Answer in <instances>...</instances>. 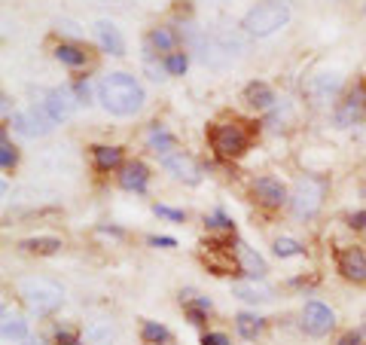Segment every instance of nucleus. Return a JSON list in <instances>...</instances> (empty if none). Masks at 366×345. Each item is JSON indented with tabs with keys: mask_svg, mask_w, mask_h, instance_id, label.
<instances>
[{
	"mask_svg": "<svg viewBox=\"0 0 366 345\" xmlns=\"http://www.w3.org/2000/svg\"><path fill=\"white\" fill-rule=\"evenodd\" d=\"M208 226H211V229H232V224H229V220L223 217V214H217V217H211V220H208Z\"/></svg>",
	"mask_w": 366,
	"mask_h": 345,
	"instance_id": "obj_33",
	"label": "nucleus"
},
{
	"mask_svg": "<svg viewBox=\"0 0 366 345\" xmlns=\"http://www.w3.org/2000/svg\"><path fill=\"white\" fill-rule=\"evenodd\" d=\"M254 193L259 196V202L269 205V208H278V205H284V202H287V190H284V183L274 180V178H259V180L254 183Z\"/></svg>",
	"mask_w": 366,
	"mask_h": 345,
	"instance_id": "obj_13",
	"label": "nucleus"
},
{
	"mask_svg": "<svg viewBox=\"0 0 366 345\" xmlns=\"http://www.w3.org/2000/svg\"><path fill=\"white\" fill-rule=\"evenodd\" d=\"M55 342H58V345H80V342H76V336H73V333H67V330H58Z\"/></svg>",
	"mask_w": 366,
	"mask_h": 345,
	"instance_id": "obj_34",
	"label": "nucleus"
},
{
	"mask_svg": "<svg viewBox=\"0 0 366 345\" xmlns=\"http://www.w3.org/2000/svg\"><path fill=\"white\" fill-rule=\"evenodd\" d=\"M12 126H15V132L25 135V137H46L52 132V119L46 117V110H37V107H34V110L15 113Z\"/></svg>",
	"mask_w": 366,
	"mask_h": 345,
	"instance_id": "obj_9",
	"label": "nucleus"
},
{
	"mask_svg": "<svg viewBox=\"0 0 366 345\" xmlns=\"http://www.w3.org/2000/svg\"><path fill=\"white\" fill-rule=\"evenodd\" d=\"M152 244H162V248H174V239H168V235H162V239H159V235H156V239H150Z\"/></svg>",
	"mask_w": 366,
	"mask_h": 345,
	"instance_id": "obj_37",
	"label": "nucleus"
},
{
	"mask_svg": "<svg viewBox=\"0 0 366 345\" xmlns=\"http://www.w3.org/2000/svg\"><path fill=\"white\" fill-rule=\"evenodd\" d=\"M186 65H189V58L183 56V52H171V56L165 58V71L174 74V76H180L183 71H186Z\"/></svg>",
	"mask_w": 366,
	"mask_h": 345,
	"instance_id": "obj_29",
	"label": "nucleus"
},
{
	"mask_svg": "<svg viewBox=\"0 0 366 345\" xmlns=\"http://www.w3.org/2000/svg\"><path fill=\"white\" fill-rule=\"evenodd\" d=\"M119 183L125 190H134V193H141V190L147 187V165H141V162L125 165V168H122V174H119Z\"/></svg>",
	"mask_w": 366,
	"mask_h": 345,
	"instance_id": "obj_18",
	"label": "nucleus"
},
{
	"mask_svg": "<svg viewBox=\"0 0 366 345\" xmlns=\"http://www.w3.org/2000/svg\"><path fill=\"white\" fill-rule=\"evenodd\" d=\"M95 34H98V40H101L104 52H110V56H125V37H122V31L113 25V22L101 19L95 25Z\"/></svg>",
	"mask_w": 366,
	"mask_h": 345,
	"instance_id": "obj_11",
	"label": "nucleus"
},
{
	"mask_svg": "<svg viewBox=\"0 0 366 345\" xmlns=\"http://www.w3.org/2000/svg\"><path fill=\"white\" fill-rule=\"evenodd\" d=\"M19 296L25 300V305L34 312V315H49V312H55L61 305V300H64V290H61L55 281L40 278V275H31V278L19 281Z\"/></svg>",
	"mask_w": 366,
	"mask_h": 345,
	"instance_id": "obj_4",
	"label": "nucleus"
},
{
	"mask_svg": "<svg viewBox=\"0 0 366 345\" xmlns=\"http://www.w3.org/2000/svg\"><path fill=\"white\" fill-rule=\"evenodd\" d=\"M247 128L241 122H223V126H214L211 128V144L214 150L220 153L223 159H235L247 150Z\"/></svg>",
	"mask_w": 366,
	"mask_h": 345,
	"instance_id": "obj_5",
	"label": "nucleus"
},
{
	"mask_svg": "<svg viewBox=\"0 0 366 345\" xmlns=\"http://www.w3.org/2000/svg\"><path fill=\"white\" fill-rule=\"evenodd\" d=\"M333 324H336V315L330 312V305H324V303H317V300L305 303L302 327H305V333H308V336H326V333L333 330Z\"/></svg>",
	"mask_w": 366,
	"mask_h": 345,
	"instance_id": "obj_7",
	"label": "nucleus"
},
{
	"mask_svg": "<svg viewBox=\"0 0 366 345\" xmlns=\"http://www.w3.org/2000/svg\"><path fill=\"white\" fill-rule=\"evenodd\" d=\"M232 296H238V300H244V303H269L272 300V287L263 285L259 278H247V281L232 285Z\"/></svg>",
	"mask_w": 366,
	"mask_h": 345,
	"instance_id": "obj_14",
	"label": "nucleus"
},
{
	"mask_svg": "<svg viewBox=\"0 0 366 345\" xmlns=\"http://www.w3.org/2000/svg\"><path fill=\"white\" fill-rule=\"evenodd\" d=\"M308 89L315 98H320V101H330L336 92L342 89V74L339 71H320V74L311 76Z\"/></svg>",
	"mask_w": 366,
	"mask_h": 345,
	"instance_id": "obj_12",
	"label": "nucleus"
},
{
	"mask_svg": "<svg viewBox=\"0 0 366 345\" xmlns=\"http://www.w3.org/2000/svg\"><path fill=\"white\" fill-rule=\"evenodd\" d=\"M92 156H95V165L101 168V171H110V168L122 165V150L119 147H95L92 150Z\"/></svg>",
	"mask_w": 366,
	"mask_h": 345,
	"instance_id": "obj_20",
	"label": "nucleus"
},
{
	"mask_svg": "<svg viewBox=\"0 0 366 345\" xmlns=\"http://www.w3.org/2000/svg\"><path fill=\"white\" fill-rule=\"evenodd\" d=\"M19 248L31 251V254H55V251L61 248V242L52 239V235H46V239H25Z\"/></svg>",
	"mask_w": 366,
	"mask_h": 345,
	"instance_id": "obj_23",
	"label": "nucleus"
},
{
	"mask_svg": "<svg viewBox=\"0 0 366 345\" xmlns=\"http://www.w3.org/2000/svg\"><path fill=\"white\" fill-rule=\"evenodd\" d=\"M339 272L348 281H366V254L360 248H345L339 251Z\"/></svg>",
	"mask_w": 366,
	"mask_h": 345,
	"instance_id": "obj_10",
	"label": "nucleus"
},
{
	"mask_svg": "<svg viewBox=\"0 0 366 345\" xmlns=\"http://www.w3.org/2000/svg\"><path fill=\"white\" fill-rule=\"evenodd\" d=\"M351 226H357V229H363V226H366V211H360V214H354V217H351Z\"/></svg>",
	"mask_w": 366,
	"mask_h": 345,
	"instance_id": "obj_36",
	"label": "nucleus"
},
{
	"mask_svg": "<svg viewBox=\"0 0 366 345\" xmlns=\"http://www.w3.org/2000/svg\"><path fill=\"white\" fill-rule=\"evenodd\" d=\"M25 345H46V342H43V339H28Z\"/></svg>",
	"mask_w": 366,
	"mask_h": 345,
	"instance_id": "obj_39",
	"label": "nucleus"
},
{
	"mask_svg": "<svg viewBox=\"0 0 366 345\" xmlns=\"http://www.w3.org/2000/svg\"><path fill=\"white\" fill-rule=\"evenodd\" d=\"M235 327H238V333L244 336V339H254V336L259 333V327H263V321H259L256 315H238L235 318Z\"/></svg>",
	"mask_w": 366,
	"mask_h": 345,
	"instance_id": "obj_27",
	"label": "nucleus"
},
{
	"mask_svg": "<svg viewBox=\"0 0 366 345\" xmlns=\"http://www.w3.org/2000/svg\"><path fill=\"white\" fill-rule=\"evenodd\" d=\"M150 147L156 150V153H162V156H171V150H174V137L165 132V128H152L150 132Z\"/></svg>",
	"mask_w": 366,
	"mask_h": 345,
	"instance_id": "obj_25",
	"label": "nucleus"
},
{
	"mask_svg": "<svg viewBox=\"0 0 366 345\" xmlns=\"http://www.w3.org/2000/svg\"><path fill=\"white\" fill-rule=\"evenodd\" d=\"M162 162H165V168L174 174V178H180L186 183H198V168H195V162L189 156H183V153H171V156H165Z\"/></svg>",
	"mask_w": 366,
	"mask_h": 345,
	"instance_id": "obj_15",
	"label": "nucleus"
},
{
	"mask_svg": "<svg viewBox=\"0 0 366 345\" xmlns=\"http://www.w3.org/2000/svg\"><path fill=\"white\" fill-rule=\"evenodd\" d=\"M141 333H143V342H150V345H165V342H171V333H168V327L156 324V321H143Z\"/></svg>",
	"mask_w": 366,
	"mask_h": 345,
	"instance_id": "obj_22",
	"label": "nucleus"
},
{
	"mask_svg": "<svg viewBox=\"0 0 366 345\" xmlns=\"http://www.w3.org/2000/svg\"><path fill=\"white\" fill-rule=\"evenodd\" d=\"M274 254L278 257H296V254H302V244L293 242V239H278L274 242Z\"/></svg>",
	"mask_w": 366,
	"mask_h": 345,
	"instance_id": "obj_30",
	"label": "nucleus"
},
{
	"mask_svg": "<svg viewBox=\"0 0 366 345\" xmlns=\"http://www.w3.org/2000/svg\"><path fill=\"white\" fill-rule=\"evenodd\" d=\"M55 58L61 61V65H71V67L86 65V52H82L80 46H67V43H61L55 49Z\"/></svg>",
	"mask_w": 366,
	"mask_h": 345,
	"instance_id": "obj_24",
	"label": "nucleus"
},
{
	"mask_svg": "<svg viewBox=\"0 0 366 345\" xmlns=\"http://www.w3.org/2000/svg\"><path fill=\"white\" fill-rule=\"evenodd\" d=\"M244 98H247V104H254V107H269L274 101V95H272V89L265 86V83H250L247 89H244Z\"/></svg>",
	"mask_w": 366,
	"mask_h": 345,
	"instance_id": "obj_21",
	"label": "nucleus"
},
{
	"mask_svg": "<svg viewBox=\"0 0 366 345\" xmlns=\"http://www.w3.org/2000/svg\"><path fill=\"white\" fill-rule=\"evenodd\" d=\"M290 205H293V211L299 214V217H315V214L320 211V205H324V187H320L315 178L296 180L293 196H290Z\"/></svg>",
	"mask_w": 366,
	"mask_h": 345,
	"instance_id": "obj_6",
	"label": "nucleus"
},
{
	"mask_svg": "<svg viewBox=\"0 0 366 345\" xmlns=\"http://www.w3.org/2000/svg\"><path fill=\"white\" fill-rule=\"evenodd\" d=\"M287 22H290V6L284 0H263L254 10L244 12L241 28L247 37H272L274 31L287 28Z\"/></svg>",
	"mask_w": 366,
	"mask_h": 345,
	"instance_id": "obj_3",
	"label": "nucleus"
},
{
	"mask_svg": "<svg viewBox=\"0 0 366 345\" xmlns=\"http://www.w3.org/2000/svg\"><path fill=\"white\" fill-rule=\"evenodd\" d=\"M156 214L159 217H168V220H183V211H174V208H168V205H156Z\"/></svg>",
	"mask_w": 366,
	"mask_h": 345,
	"instance_id": "obj_32",
	"label": "nucleus"
},
{
	"mask_svg": "<svg viewBox=\"0 0 366 345\" xmlns=\"http://www.w3.org/2000/svg\"><path fill=\"white\" fill-rule=\"evenodd\" d=\"M202 345H229V336L226 333H204Z\"/></svg>",
	"mask_w": 366,
	"mask_h": 345,
	"instance_id": "obj_31",
	"label": "nucleus"
},
{
	"mask_svg": "<svg viewBox=\"0 0 366 345\" xmlns=\"http://www.w3.org/2000/svg\"><path fill=\"white\" fill-rule=\"evenodd\" d=\"M113 336H116V330H113L110 321H92V324L86 327V342L89 345H110Z\"/></svg>",
	"mask_w": 366,
	"mask_h": 345,
	"instance_id": "obj_19",
	"label": "nucleus"
},
{
	"mask_svg": "<svg viewBox=\"0 0 366 345\" xmlns=\"http://www.w3.org/2000/svg\"><path fill=\"white\" fill-rule=\"evenodd\" d=\"M76 98H80V104H89V83H80V86H76Z\"/></svg>",
	"mask_w": 366,
	"mask_h": 345,
	"instance_id": "obj_35",
	"label": "nucleus"
},
{
	"mask_svg": "<svg viewBox=\"0 0 366 345\" xmlns=\"http://www.w3.org/2000/svg\"><path fill=\"white\" fill-rule=\"evenodd\" d=\"M198 52H202V61L208 67H229L247 52V37L241 31H220V34L204 37Z\"/></svg>",
	"mask_w": 366,
	"mask_h": 345,
	"instance_id": "obj_2",
	"label": "nucleus"
},
{
	"mask_svg": "<svg viewBox=\"0 0 366 345\" xmlns=\"http://www.w3.org/2000/svg\"><path fill=\"white\" fill-rule=\"evenodd\" d=\"M211 3H220V0H211Z\"/></svg>",
	"mask_w": 366,
	"mask_h": 345,
	"instance_id": "obj_40",
	"label": "nucleus"
},
{
	"mask_svg": "<svg viewBox=\"0 0 366 345\" xmlns=\"http://www.w3.org/2000/svg\"><path fill=\"white\" fill-rule=\"evenodd\" d=\"M150 40H152V46H156L159 52H171L174 46H177V34H174L171 28H156Z\"/></svg>",
	"mask_w": 366,
	"mask_h": 345,
	"instance_id": "obj_26",
	"label": "nucleus"
},
{
	"mask_svg": "<svg viewBox=\"0 0 366 345\" xmlns=\"http://www.w3.org/2000/svg\"><path fill=\"white\" fill-rule=\"evenodd\" d=\"M339 345H360V339H357L354 333H348V336H345V339H342Z\"/></svg>",
	"mask_w": 366,
	"mask_h": 345,
	"instance_id": "obj_38",
	"label": "nucleus"
},
{
	"mask_svg": "<svg viewBox=\"0 0 366 345\" xmlns=\"http://www.w3.org/2000/svg\"><path fill=\"white\" fill-rule=\"evenodd\" d=\"M98 101L113 117H134L147 98H143V86L132 74H110L98 86Z\"/></svg>",
	"mask_w": 366,
	"mask_h": 345,
	"instance_id": "obj_1",
	"label": "nucleus"
},
{
	"mask_svg": "<svg viewBox=\"0 0 366 345\" xmlns=\"http://www.w3.org/2000/svg\"><path fill=\"white\" fill-rule=\"evenodd\" d=\"M76 104H80V98L73 95V89L61 86V89H52L49 95H46L43 110H46V117H49L52 122H61V119H67L76 110Z\"/></svg>",
	"mask_w": 366,
	"mask_h": 345,
	"instance_id": "obj_8",
	"label": "nucleus"
},
{
	"mask_svg": "<svg viewBox=\"0 0 366 345\" xmlns=\"http://www.w3.org/2000/svg\"><path fill=\"white\" fill-rule=\"evenodd\" d=\"M19 162V153H15V147L10 144V137H0V165H3V171H10V168Z\"/></svg>",
	"mask_w": 366,
	"mask_h": 345,
	"instance_id": "obj_28",
	"label": "nucleus"
},
{
	"mask_svg": "<svg viewBox=\"0 0 366 345\" xmlns=\"http://www.w3.org/2000/svg\"><path fill=\"white\" fill-rule=\"evenodd\" d=\"M0 333H3L6 342H25L28 339V321L15 312L3 309V321H0Z\"/></svg>",
	"mask_w": 366,
	"mask_h": 345,
	"instance_id": "obj_16",
	"label": "nucleus"
},
{
	"mask_svg": "<svg viewBox=\"0 0 366 345\" xmlns=\"http://www.w3.org/2000/svg\"><path fill=\"white\" fill-rule=\"evenodd\" d=\"M238 263H241V272H247L250 278H263V275L269 272V269H265V260L244 242L238 244Z\"/></svg>",
	"mask_w": 366,
	"mask_h": 345,
	"instance_id": "obj_17",
	"label": "nucleus"
}]
</instances>
